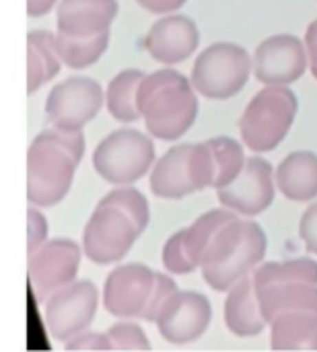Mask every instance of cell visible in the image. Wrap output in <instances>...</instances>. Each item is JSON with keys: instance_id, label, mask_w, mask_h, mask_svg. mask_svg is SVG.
<instances>
[{"instance_id": "obj_16", "label": "cell", "mask_w": 317, "mask_h": 352, "mask_svg": "<svg viewBox=\"0 0 317 352\" xmlns=\"http://www.w3.org/2000/svg\"><path fill=\"white\" fill-rule=\"evenodd\" d=\"M200 43L196 23L186 14H165L155 21L144 37V47L161 64L188 60Z\"/></svg>"}, {"instance_id": "obj_30", "label": "cell", "mask_w": 317, "mask_h": 352, "mask_svg": "<svg viewBox=\"0 0 317 352\" xmlns=\"http://www.w3.org/2000/svg\"><path fill=\"white\" fill-rule=\"evenodd\" d=\"M64 349L68 352L72 351H113L111 340L107 334L103 332H95V330H87L78 336H74L72 340H68L64 344Z\"/></svg>"}, {"instance_id": "obj_21", "label": "cell", "mask_w": 317, "mask_h": 352, "mask_svg": "<svg viewBox=\"0 0 317 352\" xmlns=\"http://www.w3.org/2000/svg\"><path fill=\"white\" fill-rule=\"evenodd\" d=\"M62 68L56 50V33L37 29L27 35V91L35 93Z\"/></svg>"}, {"instance_id": "obj_10", "label": "cell", "mask_w": 317, "mask_h": 352, "mask_svg": "<svg viewBox=\"0 0 317 352\" xmlns=\"http://www.w3.org/2000/svg\"><path fill=\"white\" fill-rule=\"evenodd\" d=\"M99 307V291L91 280H74L45 301V328L52 340L68 342L87 332Z\"/></svg>"}, {"instance_id": "obj_13", "label": "cell", "mask_w": 317, "mask_h": 352, "mask_svg": "<svg viewBox=\"0 0 317 352\" xmlns=\"http://www.w3.org/2000/svg\"><path fill=\"white\" fill-rule=\"evenodd\" d=\"M307 68V47L291 33H278L264 39L254 52V74L266 87H291Z\"/></svg>"}, {"instance_id": "obj_28", "label": "cell", "mask_w": 317, "mask_h": 352, "mask_svg": "<svg viewBox=\"0 0 317 352\" xmlns=\"http://www.w3.org/2000/svg\"><path fill=\"white\" fill-rule=\"evenodd\" d=\"M163 266L169 274H192L200 270L188 256L184 245V233H173L163 245Z\"/></svg>"}, {"instance_id": "obj_19", "label": "cell", "mask_w": 317, "mask_h": 352, "mask_svg": "<svg viewBox=\"0 0 317 352\" xmlns=\"http://www.w3.org/2000/svg\"><path fill=\"white\" fill-rule=\"evenodd\" d=\"M276 190L293 202H309L317 198V155L311 151H295L281 161L274 171Z\"/></svg>"}, {"instance_id": "obj_9", "label": "cell", "mask_w": 317, "mask_h": 352, "mask_svg": "<svg viewBox=\"0 0 317 352\" xmlns=\"http://www.w3.org/2000/svg\"><path fill=\"white\" fill-rule=\"evenodd\" d=\"M83 248L68 237L47 239L37 252L29 254L27 272L33 297L45 303L56 291L72 285L76 280Z\"/></svg>"}, {"instance_id": "obj_11", "label": "cell", "mask_w": 317, "mask_h": 352, "mask_svg": "<svg viewBox=\"0 0 317 352\" xmlns=\"http://www.w3.org/2000/svg\"><path fill=\"white\" fill-rule=\"evenodd\" d=\"M105 93L95 78L70 76L58 82L45 101V113L52 128L83 130L103 107Z\"/></svg>"}, {"instance_id": "obj_14", "label": "cell", "mask_w": 317, "mask_h": 352, "mask_svg": "<svg viewBox=\"0 0 317 352\" xmlns=\"http://www.w3.org/2000/svg\"><path fill=\"white\" fill-rule=\"evenodd\" d=\"M272 165L264 157H248L241 175L227 188L217 190L223 208L241 217H258L268 210L276 196V177Z\"/></svg>"}, {"instance_id": "obj_25", "label": "cell", "mask_w": 317, "mask_h": 352, "mask_svg": "<svg viewBox=\"0 0 317 352\" xmlns=\"http://www.w3.org/2000/svg\"><path fill=\"white\" fill-rule=\"evenodd\" d=\"M107 47H109V33L83 39V37H70V35L56 31L58 56H60L62 64H66L72 70H80V68L95 64L105 54Z\"/></svg>"}, {"instance_id": "obj_24", "label": "cell", "mask_w": 317, "mask_h": 352, "mask_svg": "<svg viewBox=\"0 0 317 352\" xmlns=\"http://www.w3.org/2000/svg\"><path fill=\"white\" fill-rule=\"evenodd\" d=\"M256 291L272 285L305 283L317 287V262L314 258H295L287 262H266L252 274Z\"/></svg>"}, {"instance_id": "obj_15", "label": "cell", "mask_w": 317, "mask_h": 352, "mask_svg": "<svg viewBox=\"0 0 317 352\" xmlns=\"http://www.w3.org/2000/svg\"><path fill=\"white\" fill-rule=\"evenodd\" d=\"M212 320L210 301L196 291H177L169 297L157 316V330L171 344H190L200 340Z\"/></svg>"}, {"instance_id": "obj_1", "label": "cell", "mask_w": 317, "mask_h": 352, "mask_svg": "<svg viewBox=\"0 0 317 352\" xmlns=\"http://www.w3.org/2000/svg\"><path fill=\"white\" fill-rule=\"evenodd\" d=\"M151 221L146 196L130 186L107 192L91 212L83 231V252L99 266L128 256Z\"/></svg>"}, {"instance_id": "obj_17", "label": "cell", "mask_w": 317, "mask_h": 352, "mask_svg": "<svg viewBox=\"0 0 317 352\" xmlns=\"http://www.w3.org/2000/svg\"><path fill=\"white\" fill-rule=\"evenodd\" d=\"M118 10V0H60L56 27L70 37H97L109 33Z\"/></svg>"}, {"instance_id": "obj_31", "label": "cell", "mask_w": 317, "mask_h": 352, "mask_svg": "<svg viewBox=\"0 0 317 352\" xmlns=\"http://www.w3.org/2000/svg\"><path fill=\"white\" fill-rule=\"evenodd\" d=\"M27 233H29V254L37 252L47 241V223L37 206H29L27 210Z\"/></svg>"}, {"instance_id": "obj_29", "label": "cell", "mask_w": 317, "mask_h": 352, "mask_svg": "<svg viewBox=\"0 0 317 352\" xmlns=\"http://www.w3.org/2000/svg\"><path fill=\"white\" fill-rule=\"evenodd\" d=\"M179 289H177V285H175V280L169 276V274H165V272H157V278H155V289H153V295H151V301H149V305H146V309H144V314H142V322H149V324H155L157 322V316H159V311L163 309V305L169 301V297L171 295H175Z\"/></svg>"}, {"instance_id": "obj_3", "label": "cell", "mask_w": 317, "mask_h": 352, "mask_svg": "<svg viewBox=\"0 0 317 352\" xmlns=\"http://www.w3.org/2000/svg\"><path fill=\"white\" fill-rule=\"evenodd\" d=\"M138 111L153 138L173 142L196 122L198 97L192 80L173 68L146 74L136 93Z\"/></svg>"}, {"instance_id": "obj_8", "label": "cell", "mask_w": 317, "mask_h": 352, "mask_svg": "<svg viewBox=\"0 0 317 352\" xmlns=\"http://www.w3.org/2000/svg\"><path fill=\"white\" fill-rule=\"evenodd\" d=\"M254 58L245 47L231 41H217L202 50L192 68L194 89L212 101L235 97L250 80Z\"/></svg>"}, {"instance_id": "obj_18", "label": "cell", "mask_w": 317, "mask_h": 352, "mask_svg": "<svg viewBox=\"0 0 317 352\" xmlns=\"http://www.w3.org/2000/svg\"><path fill=\"white\" fill-rule=\"evenodd\" d=\"M225 324L229 332L239 338H254L262 334L264 328L268 326L262 316L260 299H258L252 276H245L227 293Z\"/></svg>"}, {"instance_id": "obj_27", "label": "cell", "mask_w": 317, "mask_h": 352, "mask_svg": "<svg viewBox=\"0 0 317 352\" xmlns=\"http://www.w3.org/2000/svg\"><path fill=\"white\" fill-rule=\"evenodd\" d=\"M113 351H151L144 330L136 322H118L107 330Z\"/></svg>"}, {"instance_id": "obj_23", "label": "cell", "mask_w": 317, "mask_h": 352, "mask_svg": "<svg viewBox=\"0 0 317 352\" xmlns=\"http://www.w3.org/2000/svg\"><path fill=\"white\" fill-rule=\"evenodd\" d=\"M144 76L146 74L142 70L126 68L109 80L107 93H105V105H107V111L118 122L130 124V122H136L142 118L138 111L136 93H138V87Z\"/></svg>"}, {"instance_id": "obj_5", "label": "cell", "mask_w": 317, "mask_h": 352, "mask_svg": "<svg viewBox=\"0 0 317 352\" xmlns=\"http://www.w3.org/2000/svg\"><path fill=\"white\" fill-rule=\"evenodd\" d=\"M217 163L208 142L177 144L157 159L151 171V192L157 198L182 200L215 188Z\"/></svg>"}, {"instance_id": "obj_20", "label": "cell", "mask_w": 317, "mask_h": 352, "mask_svg": "<svg viewBox=\"0 0 317 352\" xmlns=\"http://www.w3.org/2000/svg\"><path fill=\"white\" fill-rule=\"evenodd\" d=\"M262 307V316L270 326L283 314L307 311L317 316V287L305 283L293 285H272L256 291Z\"/></svg>"}, {"instance_id": "obj_34", "label": "cell", "mask_w": 317, "mask_h": 352, "mask_svg": "<svg viewBox=\"0 0 317 352\" xmlns=\"http://www.w3.org/2000/svg\"><path fill=\"white\" fill-rule=\"evenodd\" d=\"M305 47H307V58H309V68L317 78V19L307 27L305 33Z\"/></svg>"}, {"instance_id": "obj_4", "label": "cell", "mask_w": 317, "mask_h": 352, "mask_svg": "<svg viewBox=\"0 0 317 352\" xmlns=\"http://www.w3.org/2000/svg\"><path fill=\"white\" fill-rule=\"evenodd\" d=\"M268 250V237L256 221L233 219L210 239L200 272L204 283L217 293H229L239 280L260 268Z\"/></svg>"}, {"instance_id": "obj_33", "label": "cell", "mask_w": 317, "mask_h": 352, "mask_svg": "<svg viewBox=\"0 0 317 352\" xmlns=\"http://www.w3.org/2000/svg\"><path fill=\"white\" fill-rule=\"evenodd\" d=\"M144 10L155 12V14H169L182 8L188 0H136Z\"/></svg>"}, {"instance_id": "obj_2", "label": "cell", "mask_w": 317, "mask_h": 352, "mask_svg": "<svg viewBox=\"0 0 317 352\" xmlns=\"http://www.w3.org/2000/svg\"><path fill=\"white\" fill-rule=\"evenodd\" d=\"M85 155L83 130H41L27 151V200L50 208L66 198Z\"/></svg>"}, {"instance_id": "obj_22", "label": "cell", "mask_w": 317, "mask_h": 352, "mask_svg": "<svg viewBox=\"0 0 317 352\" xmlns=\"http://www.w3.org/2000/svg\"><path fill=\"white\" fill-rule=\"evenodd\" d=\"M272 351H317V316L307 311L283 314L270 324Z\"/></svg>"}, {"instance_id": "obj_35", "label": "cell", "mask_w": 317, "mask_h": 352, "mask_svg": "<svg viewBox=\"0 0 317 352\" xmlns=\"http://www.w3.org/2000/svg\"><path fill=\"white\" fill-rule=\"evenodd\" d=\"M58 0H27V14L29 16H43L56 6Z\"/></svg>"}, {"instance_id": "obj_26", "label": "cell", "mask_w": 317, "mask_h": 352, "mask_svg": "<svg viewBox=\"0 0 317 352\" xmlns=\"http://www.w3.org/2000/svg\"><path fill=\"white\" fill-rule=\"evenodd\" d=\"M212 155H215V163H217V179H215V190H223L227 186H231L243 171L245 167V153L243 146L229 136H215L210 140H206Z\"/></svg>"}, {"instance_id": "obj_6", "label": "cell", "mask_w": 317, "mask_h": 352, "mask_svg": "<svg viewBox=\"0 0 317 352\" xmlns=\"http://www.w3.org/2000/svg\"><path fill=\"white\" fill-rule=\"evenodd\" d=\"M297 111L299 101L291 87H264L239 118L243 144L254 153L274 151L291 132Z\"/></svg>"}, {"instance_id": "obj_12", "label": "cell", "mask_w": 317, "mask_h": 352, "mask_svg": "<svg viewBox=\"0 0 317 352\" xmlns=\"http://www.w3.org/2000/svg\"><path fill=\"white\" fill-rule=\"evenodd\" d=\"M157 272L146 264H122L116 266L103 285L101 301L109 316L118 320H140L153 289Z\"/></svg>"}, {"instance_id": "obj_7", "label": "cell", "mask_w": 317, "mask_h": 352, "mask_svg": "<svg viewBox=\"0 0 317 352\" xmlns=\"http://www.w3.org/2000/svg\"><path fill=\"white\" fill-rule=\"evenodd\" d=\"M157 163L153 138L134 128H120L107 134L93 153V167L107 184L130 186L153 171Z\"/></svg>"}, {"instance_id": "obj_32", "label": "cell", "mask_w": 317, "mask_h": 352, "mask_svg": "<svg viewBox=\"0 0 317 352\" xmlns=\"http://www.w3.org/2000/svg\"><path fill=\"white\" fill-rule=\"evenodd\" d=\"M299 237L303 239L309 254L317 256V202L309 204L299 221Z\"/></svg>"}]
</instances>
